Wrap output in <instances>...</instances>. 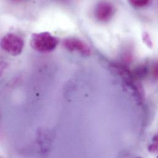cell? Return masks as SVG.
I'll use <instances>...</instances> for the list:
<instances>
[{
  "instance_id": "6da1fadb",
  "label": "cell",
  "mask_w": 158,
  "mask_h": 158,
  "mask_svg": "<svg viewBox=\"0 0 158 158\" xmlns=\"http://www.w3.org/2000/svg\"><path fill=\"white\" fill-rule=\"evenodd\" d=\"M59 40L49 32L36 33L32 35L30 40L31 48L41 53H49L56 49Z\"/></svg>"
},
{
  "instance_id": "7a4b0ae2",
  "label": "cell",
  "mask_w": 158,
  "mask_h": 158,
  "mask_svg": "<svg viewBox=\"0 0 158 158\" xmlns=\"http://www.w3.org/2000/svg\"><path fill=\"white\" fill-rule=\"evenodd\" d=\"M1 46L10 55L17 56L22 53L24 41L20 36L15 33H7L2 38Z\"/></svg>"
},
{
  "instance_id": "3957f363",
  "label": "cell",
  "mask_w": 158,
  "mask_h": 158,
  "mask_svg": "<svg viewBox=\"0 0 158 158\" xmlns=\"http://www.w3.org/2000/svg\"><path fill=\"white\" fill-rule=\"evenodd\" d=\"M63 46L69 51L78 52L84 56H89L91 54L90 47L83 41L76 38H67L63 40Z\"/></svg>"
},
{
  "instance_id": "277c9868",
  "label": "cell",
  "mask_w": 158,
  "mask_h": 158,
  "mask_svg": "<svg viewBox=\"0 0 158 158\" xmlns=\"http://www.w3.org/2000/svg\"><path fill=\"white\" fill-rule=\"evenodd\" d=\"M115 9L113 4L106 1H101L97 4L94 15L96 19L102 22H107L113 17Z\"/></svg>"
},
{
  "instance_id": "5b68a950",
  "label": "cell",
  "mask_w": 158,
  "mask_h": 158,
  "mask_svg": "<svg viewBox=\"0 0 158 158\" xmlns=\"http://www.w3.org/2000/svg\"><path fill=\"white\" fill-rule=\"evenodd\" d=\"M150 72V67L147 64H142L140 65H138L132 72L134 78L138 80L146 78Z\"/></svg>"
},
{
  "instance_id": "8992f818",
  "label": "cell",
  "mask_w": 158,
  "mask_h": 158,
  "mask_svg": "<svg viewBox=\"0 0 158 158\" xmlns=\"http://www.w3.org/2000/svg\"><path fill=\"white\" fill-rule=\"evenodd\" d=\"M148 151L150 153H158V133L156 134L152 140V143L148 146Z\"/></svg>"
},
{
  "instance_id": "52a82bcc",
  "label": "cell",
  "mask_w": 158,
  "mask_h": 158,
  "mask_svg": "<svg viewBox=\"0 0 158 158\" xmlns=\"http://www.w3.org/2000/svg\"><path fill=\"white\" fill-rule=\"evenodd\" d=\"M130 4L135 7H143L147 6L150 0H128Z\"/></svg>"
},
{
  "instance_id": "ba28073f",
  "label": "cell",
  "mask_w": 158,
  "mask_h": 158,
  "mask_svg": "<svg viewBox=\"0 0 158 158\" xmlns=\"http://www.w3.org/2000/svg\"><path fill=\"white\" fill-rule=\"evenodd\" d=\"M142 40L148 48H149L150 49L153 48V41L151 39V37H150L149 33H148L146 31L143 32V33H142Z\"/></svg>"
},
{
  "instance_id": "9c48e42d",
  "label": "cell",
  "mask_w": 158,
  "mask_h": 158,
  "mask_svg": "<svg viewBox=\"0 0 158 158\" xmlns=\"http://www.w3.org/2000/svg\"><path fill=\"white\" fill-rule=\"evenodd\" d=\"M150 70L153 78L158 80V61H155L153 63Z\"/></svg>"
},
{
  "instance_id": "30bf717a",
  "label": "cell",
  "mask_w": 158,
  "mask_h": 158,
  "mask_svg": "<svg viewBox=\"0 0 158 158\" xmlns=\"http://www.w3.org/2000/svg\"><path fill=\"white\" fill-rule=\"evenodd\" d=\"M16 1H20V0H16Z\"/></svg>"
},
{
  "instance_id": "8fae6325",
  "label": "cell",
  "mask_w": 158,
  "mask_h": 158,
  "mask_svg": "<svg viewBox=\"0 0 158 158\" xmlns=\"http://www.w3.org/2000/svg\"></svg>"
}]
</instances>
